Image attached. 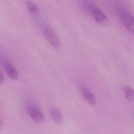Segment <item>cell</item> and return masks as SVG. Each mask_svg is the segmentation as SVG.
Masks as SVG:
<instances>
[{
	"label": "cell",
	"mask_w": 134,
	"mask_h": 134,
	"mask_svg": "<svg viewBox=\"0 0 134 134\" xmlns=\"http://www.w3.org/2000/svg\"><path fill=\"white\" fill-rule=\"evenodd\" d=\"M81 5L84 10L99 25L107 26L109 19L106 15L94 4L89 0H81Z\"/></svg>",
	"instance_id": "6da1fadb"
},
{
	"label": "cell",
	"mask_w": 134,
	"mask_h": 134,
	"mask_svg": "<svg viewBox=\"0 0 134 134\" xmlns=\"http://www.w3.org/2000/svg\"><path fill=\"white\" fill-rule=\"evenodd\" d=\"M116 9L123 26L130 34L134 36V16L126 8L117 4Z\"/></svg>",
	"instance_id": "7a4b0ae2"
},
{
	"label": "cell",
	"mask_w": 134,
	"mask_h": 134,
	"mask_svg": "<svg viewBox=\"0 0 134 134\" xmlns=\"http://www.w3.org/2000/svg\"><path fill=\"white\" fill-rule=\"evenodd\" d=\"M42 30L45 38L50 45L56 49H59L60 47V40L52 28L47 24L43 23Z\"/></svg>",
	"instance_id": "3957f363"
},
{
	"label": "cell",
	"mask_w": 134,
	"mask_h": 134,
	"mask_svg": "<svg viewBox=\"0 0 134 134\" xmlns=\"http://www.w3.org/2000/svg\"><path fill=\"white\" fill-rule=\"evenodd\" d=\"M26 110L32 120L37 124L42 123L44 121V116L39 108L31 102L26 103Z\"/></svg>",
	"instance_id": "277c9868"
},
{
	"label": "cell",
	"mask_w": 134,
	"mask_h": 134,
	"mask_svg": "<svg viewBox=\"0 0 134 134\" xmlns=\"http://www.w3.org/2000/svg\"><path fill=\"white\" fill-rule=\"evenodd\" d=\"M80 90L85 100L90 104L94 105L96 104V97L94 94L85 85H80Z\"/></svg>",
	"instance_id": "5b68a950"
},
{
	"label": "cell",
	"mask_w": 134,
	"mask_h": 134,
	"mask_svg": "<svg viewBox=\"0 0 134 134\" xmlns=\"http://www.w3.org/2000/svg\"><path fill=\"white\" fill-rule=\"evenodd\" d=\"M3 64L8 77L14 80H17L18 77V72L14 65L8 61H4Z\"/></svg>",
	"instance_id": "8992f818"
},
{
	"label": "cell",
	"mask_w": 134,
	"mask_h": 134,
	"mask_svg": "<svg viewBox=\"0 0 134 134\" xmlns=\"http://www.w3.org/2000/svg\"><path fill=\"white\" fill-rule=\"evenodd\" d=\"M49 110L54 122L57 124H62L63 122V116L60 110L55 107H50Z\"/></svg>",
	"instance_id": "52a82bcc"
},
{
	"label": "cell",
	"mask_w": 134,
	"mask_h": 134,
	"mask_svg": "<svg viewBox=\"0 0 134 134\" xmlns=\"http://www.w3.org/2000/svg\"><path fill=\"white\" fill-rule=\"evenodd\" d=\"M26 5L29 12L32 15L37 16L39 13L38 7L32 1L27 0L26 1Z\"/></svg>",
	"instance_id": "ba28073f"
},
{
	"label": "cell",
	"mask_w": 134,
	"mask_h": 134,
	"mask_svg": "<svg viewBox=\"0 0 134 134\" xmlns=\"http://www.w3.org/2000/svg\"><path fill=\"white\" fill-rule=\"evenodd\" d=\"M126 98L129 101L134 100V89L129 85H124L122 87Z\"/></svg>",
	"instance_id": "9c48e42d"
},
{
	"label": "cell",
	"mask_w": 134,
	"mask_h": 134,
	"mask_svg": "<svg viewBox=\"0 0 134 134\" xmlns=\"http://www.w3.org/2000/svg\"><path fill=\"white\" fill-rule=\"evenodd\" d=\"M4 82V77L2 73V72L0 71V85L2 84Z\"/></svg>",
	"instance_id": "30bf717a"
},
{
	"label": "cell",
	"mask_w": 134,
	"mask_h": 134,
	"mask_svg": "<svg viewBox=\"0 0 134 134\" xmlns=\"http://www.w3.org/2000/svg\"><path fill=\"white\" fill-rule=\"evenodd\" d=\"M3 121H2V119L0 117V129H1L3 127Z\"/></svg>",
	"instance_id": "8fae6325"
}]
</instances>
